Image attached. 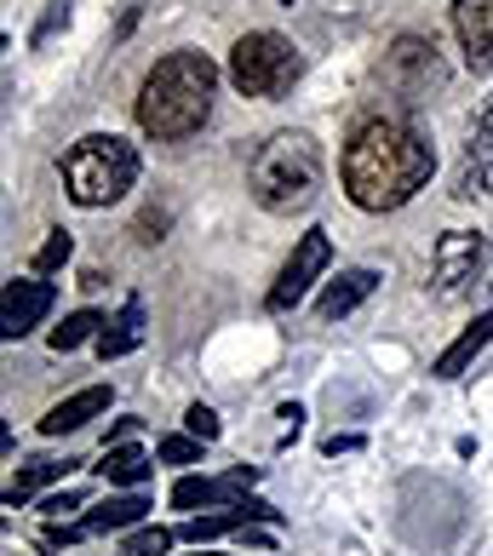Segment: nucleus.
<instances>
[{"mask_svg": "<svg viewBox=\"0 0 493 556\" xmlns=\"http://www.w3.org/2000/svg\"><path fill=\"white\" fill-rule=\"evenodd\" d=\"M454 35L470 70H493V0H454Z\"/></svg>", "mask_w": 493, "mask_h": 556, "instance_id": "obj_10", "label": "nucleus"}, {"mask_svg": "<svg viewBox=\"0 0 493 556\" xmlns=\"http://www.w3.org/2000/svg\"><path fill=\"white\" fill-rule=\"evenodd\" d=\"M184 430H190V437L195 442H218V414H213V407H201V402H190V414H184Z\"/></svg>", "mask_w": 493, "mask_h": 556, "instance_id": "obj_23", "label": "nucleus"}, {"mask_svg": "<svg viewBox=\"0 0 493 556\" xmlns=\"http://www.w3.org/2000/svg\"><path fill=\"white\" fill-rule=\"evenodd\" d=\"M246 190L264 213H304L321 190V143L311 132H276L258 143Z\"/></svg>", "mask_w": 493, "mask_h": 556, "instance_id": "obj_3", "label": "nucleus"}, {"mask_svg": "<svg viewBox=\"0 0 493 556\" xmlns=\"http://www.w3.org/2000/svg\"><path fill=\"white\" fill-rule=\"evenodd\" d=\"M241 488H246L241 477H178L173 482V510H213V505L236 510Z\"/></svg>", "mask_w": 493, "mask_h": 556, "instance_id": "obj_12", "label": "nucleus"}, {"mask_svg": "<svg viewBox=\"0 0 493 556\" xmlns=\"http://www.w3.org/2000/svg\"><path fill=\"white\" fill-rule=\"evenodd\" d=\"M98 333H104V316H98V311H75V316H64V327H52V350H58V356H69V350H80Z\"/></svg>", "mask_w": 493, "mask_h": 556, "instance_id": "obj_19", "label": "nucleus"}, {"mask_svg": "<svg viewBox=\"0 0 493 556\" xmlns=\"http://www.w3.org/2000/svg\"><path fill=\"white\" fill-rule=\"evenodd\" d=\"M98 414H110V384H87V390H75V396H64L58 407H47L40 437H69V430L92 425Z\"/></svg>", "mask_w": 493, "mask_h": 556, "instance_id": "obj_11", "label": "nucleus"}, {"mask_svg": "<svg viewBox=\"0 0 493 556\" xmlns=\"http://www.w3.org/2000/svg\"><path fill=\"white\" fill-rule=\"evenodd\" d=\"M488 344H493V304H488V311H482L477 321L465 327V333H459L454 344L442 350V356H437V367H430V374H437V379H459V374H470V362H477V356H482Z\"/></svg>", "mask_w": 493, "mask_h": 556, "instance_id": "obj_15", "label": "nucleus"}, {"mask_svg": "<svg viewBox=\"0 0 493 556\" xmlns=\"http://www.w3.org/2000/svg\"><path fill=\"white\" fill-rule=\"evenodd\" d=\"M390 80H396V92L425 98V92H437L442 80H447V70H442V58H437V47H430V40L396 35V47H390Z\"/></svg>", "mask_w": 493, "mask_h": 556, "instance_id": "obj_8", "label": "nucleus"}, {"mask_svg": "<svg viewBox=\"0 0 493 556\" xmlns=\"http://www.w3.org/2000/svg\"><path fill=\"white\" fill-rule=\"evenodd\" d=\"M327 264H333V241H327V230H304V236L293 241V253H287L281 276L270 281V293H264V304H270L276 316L299 311L304 293H311V287L327 276Z\"/></svg>", "mask_w": 493, "mask_h": 556, "instance_id": "obj_6", "label": "nucleus"}, {"mask_svg": "<svg viewBox=\"0 0 493 556\" xmlns=\"http://www.w3.org/2000/svg\"><path fill=\"white\" fill-rule=\"evenodd\" d=\"M143 517H150V500L132 488V493H110L98 510H87L80 528H87V540L92 533H132V528H143Z\"/></svg>", "mask_w": 493, "mask_h": 556, "instance_id": "obj_14", "label": "nucleus"}, {"mask_svg": "<svg viewBox=\"0 0 493 556\" xmlns=\"http://www.w3.org/2000/svg\"><path fill=\"white\" fill-rule=\"evenodd\" d=\"M52 304H58V287L52 281H40V276L7 281V299H0V333L17 344L24 333H35V327L52 316Z\"/></svg>", "mask_w": 493, "mask_h": 556, "instance_id": "obj_9", "label": "nucleus"}, {"mask_svg": "<svg viewBox=\"0 0 493 556\" xmlns=\"http://www.w3.org/2000/svg\"><path fill=\"white\" fill-rule=\"evenodd\" d=\"M374 287H379V270H367V264H356V270H339V281H327V287H321L316 316H321V321L351 316L362 299H374Z\"/></svg>", "mask_w": 493, "mask_h": 556, "instance_id": "obj_13", "label": "nucleus"}, {"mask_svg": "<svg viewBox=\"0 0 493 556\" xmlns=\"http://www.w3.org/2000/svg\"><path fill=\"white\" fill-rule=\"evenodd\" d=\"M201 447H207V442H195L190 430H184V437H161L155 459H161V465H201Z\"/></svg>", "mask_w": 493, "mask_h": 556, "instance_id": "obj_22", "label": "nucleus"}, {"mask_svg": "<svg viewBox=\"0 0 493 556\" xmlns=\"http://www.w3.org/2000/svg\"><path fill=\"white\" fill-rule=\"evenodd\" d=\"M430 173H437V150H430V138L419 127H407V121H362L351 132L339 155V178H344V195L356 201L362 213H396L407 207Z\"/></svg>", "mask_w": 493, "mask_h": 556, "instance_id": "obj_1", "label": "nucleus"}, {"mask_svg": "<svg viewBox=\"0 0 493 556\" xmlns=\"http://www.w3.org/2000/svg\"><path fill=\"white\" fill-rule=\"evenodd\" d=\"M75 465H80V459H64V465H58V459H29L24 470H17V477L7 482V505H24V500H35L40 488L58 482V477H69Z\"/></svg>", "mask_w": 493, "mask_h": 556, "instance_id": "obj_18", "label": "nucleus"}, {"mask_svg": "<svg viewBox=\"0 0 493 556\" xmlns=\"http://www.w3.org/2000/svg\"><path fill=\"white\" fill-rule=\"evenodd\" d=\"M430 270H437V293H442V299L470 293V281H482V270H488V236H477V230H447V236L437 241Z\"/></svg>", "mask_w": 493, "mask_h": 556, "instance_id": "obj_7", "label": "nucleus"}, {"mask_svg": "<svg viewBox=\"0 0 493 556\" xmlns=\"http://www.w3.org/2000/svg\"><path fill=\"white\" fill-rule=\"evenodd\" d=\"M138 425H143V419H115V425H110V442H104V447H121L127 437H138Z\"/></svg>", "mask_w": 493, "mask_h": 556, "instance_id": "obj_27", "label": "nucleus"}, {"mask_svg": "<svg viewBox=\"0 0 493 556\" xmlns=\"http://www.w3.org/2000/svg\"><path fill=\"white\" fill-rule=\"evenodd\" d=\"M92 470H98V477H104L110 488H143L155 465H150V453H143V447L121 442V447H104V459H98Z\"/></svg>", "mask_w": 493, "mask_h": 556, "instance_id": "obj_17", "label": "nucleus"}, {"mask_svg": "<svg viewBox=\"0 0 493 556\" xmlns=\"http://www.w3.org/2000/svg\"><path fill=\"white\" fill-rule=\"evenodd\" d=\"M304 75V58L276 29H246L230 47V80L241 98H287Z\"/></svg>", "mask_w": 493, "mask_h": 556, "instance_id": "obj_5", "label": "nucleus"}, {"mask_svg": "<svg viewBox=\"0 0 493 556\" xmlns=\"http://www.w3.org/2000/svg\"><path fill=\"white\" fill-rule=\"evenodd\" d=\"M80 505H87V500H80L75 488H64V493H47V500H40V517L58 522V517H69V510H80Z\"/></svg>", "mask_w": 493, "mask_h": 556, "instance_id": "obj_25", "label": "nucleus"}, {"mask_svg": "<svg viewBox=\"0 0 493 556\" xmlns=\"http://www.w3.org/2000/svg\"><path fill=\"white\" fill-rule=\"evenodd\" d=\"M138 184V150L115 132H87L64 155V190L75 207H110Z\"/></svg>", "mask_w": 493, "mask_h": 556, "instance_id": "obj_4", "label": "nucleus"}, {"mask_svg": "<svg viewBox=\"0 0 493 556\" xmlns=\"http://www.w3.org/2000/svg\"><path fill=\"white\" fill-rule=\"evenodd\" d=\"M213 98H218V64L213 58L207 52H167L138 87V104H132L138 132L155 138V143L195 138L213 115Z\"/></svg>", "mask_w": 493, "mask_h": 556, "instance_id": "obj_2", "label": "nucleus"}, {"mask_svg": "<svg viewBox=\"0 0 493 556\" xmlns=\"http://www.w3.org/2000/svg\"><path fill=\"white\" fill-rule=\"evenodd\" d=\"M167 545H173V533L167 528H132V533H121V556H167Z\"/></svg>", "mask_w": 493, "mask_h": 556, "instance_id": "obj_20", "label": "nucleus"}, {"mask_svg": "<svg viewBox=\"0 0 493 556\" xmlns=\"http://www.w3.org/2000/svg\"><path fill=\"white\" fill-rule=\"evenodd\" d=\"M138 344H143V299H127V304H121V316L104 321V333H98V356L121 362V356H132Z\"/></svg>", "mask_w": 493, "mask_h": 556, "instance_id": "obj_16", "label": "nucleus"}, {"mask_svg": "<svg viewBox=\"0 0 493 556\" xmlns=\"http://www.w3.org/2000/svg\"><path fill=\"white\" fill-rule=\"evenodd\" d=\"M362 447V437H327V453H333V459H339V453H356Z\"/></svg>", "mask_w": 493, "mask_h": 556, "instance_id": "obj_28", "label": "nucleus"}, {"mask_svg": "<svg viewBox=\"0 0 493 556\" xmlns=\"http://www.w3.org/2000/svg\"><path fill=\"white\" fill-rule=\"evenodd\" d=\"M69 253H75L69 230H52L47 241H40V253H35V276H52V270H64V264H69Z\"/></svg>", "mask_w": 493, "mask_h": 556, "instance_id": "obj_21", "label": "nucleus"}, {"mask_svg": "<svg viewBox=\"0 0 493 556\" xmlns=\"http://www.w3.org/2000/svg\"><path fill=\"white\" fill-rule=\"evenodd\" d=\"M477 132H482V138H493V98H488L482 115H477Z\"/></svg>", "mask_w": 493, "mask_h": 556, "instance_id": "obj_29", "label": "nucleus"}, {"mask_svg": "<svg viewBox=\"0 0 493 556\" xmlns=\"http://www.w3.org/2000/svg\"><path fill=\"white\" fill-rule=\"evenodd\" d=\"M58 29H69V0H52L47 7V17H40V29H35V47H47Z\"/></svg>", "mask_w": 493, "mask_h": 556, "instance_id": "obj_24", "label": "nucleus"}, {"mask_svg": "<svg viewBox=\"0 0 493 556\" xmlns=\"http://www.w3.org/2000/svg\"><path fill=\"white\" fill-rule=\"evenodd\" d=\"M161 230H167V213H161V207H150V213L138 218V241H143V247L161 241Z\"/></svg>", "mask_w": 493, "mask_h": 556, "instance_id": "obj_26", "label": "nucleus"}]
</instances>
